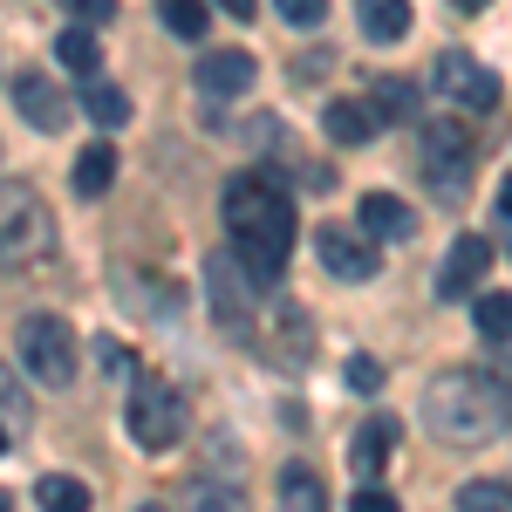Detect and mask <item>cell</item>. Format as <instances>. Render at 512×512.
<instances>
[{
  "instance_id": "cell-1",
  "label": "cell",
  "mask_w": 512,
  "mask_h": 512,
  "mask_svg": "<svg viewBox=\"0 0 512 512\" xmlns=\"http://www.w3.org/2000/svg\"><path fill=\"white\" fill-rule=\"evenodd\" d=\"M424 424H431L437 444L472 451V444H492L512 424V396L492 369H437L424 383Z\"/></svg>"
},
{
  "instance_id": "cell-2",
  "label": "cell",
  "mask_w": 512,
  "mask_h": 512,
  "mask_svg": "<svg viewBox=\"0 0 512 512\" xmlns=\"http://www.w3.org/2000/svg\"><path fill=\"white\" fill-rule=\"evenodd\" d=\"M226 226H233V253L246 260V274L274 287L287 274V253H294V198L267 185L260 171H239L226 185Z\"/></svg>"
},
{
  "instance_id": "cell-3",
  "label": "cell",
  "mask_w": 512,
  "mask_h": 512,
  "mask_svg": "<svg viewBox=\"0 0 512 512\" xmlns=\"http://www.w3.org/2000/svg\"><path fill=\"white\" fill-rule=\"evenodd\" d=\"M123 431H130L137 451H171L185 437V396H178V383L137 376L130 383V403H123Z\"/></svg>"
},
{
  "instance_id": "cell-4",
  "label": "cell",
  "mask_w": 512,
  "mask_h": 512,
  "mask_svg": "<svg viewBox=\"0 0 512 512\" xmlns=\"http://www.w3.org/2000/svg\"><path fill=\"white\" fill-rule=\"evenodd\" d=\"M246 260L239 253H205V301H212V321L226 328V335H253L260 315H267V301H260V274H239Z\"/></svg>"
},
{
  "instance_id": "cell-5",
  "label": "cell",
  "mask_w": 512,
  "mask_h": 512,
  "mask_svg": "<svg viewBox=\"0 0 512 512\" xmlns=\"http://www.w3.org/2000/svg\"><path fill=\"white\" fill-rule=\"evenodd\" d=\"M14 355H21V369L28 376H41V383H69L76 376V328L62 315H21V328H14Z\"/></svg>"
},
{
  "instance_id": "cell-6",
  "label": "cell",
  "mask_w": 512,
  "mask_h": 512,
  "mask_svg": "<svg viewBox=\"0 0 512 512\" xmlns=\"http://www.w3.org/2000/svg\"><path fill=\"white\" fill-rule=\"evenodd\" d=\"M417 158H424V178L437 185L444 205L465 198V178H472V130H465V123H424Z\"/></svg>"
},
{
  "instance_id": "cell-7",
  "label": "cell",
  "mask_w": 512,
  "mask_h": 512,
  "mask_svg": "<svg viewBox=\"0 0 512 512\" xmlns=\"http://www.w3.org/2000/svg\"><path fill=\"white\" fill-rule=\"evenodd\" d=\"M437 89L451 96V103H465V110H499V76L485 69V62H472L465 48H444L437 55Z\"/></svg>"
},
{
  "instance_id": "cell-8",
  "label": "cell",
  "mask_w": 512,
  "mask_h": 512,
  "mask_svg": "<svg viewBox=\"0 0 512 512\" xmlns=\"http://www.w3.org/2000/svg\"><path fill=\"white\" fill-rule=\"evenodd\" d=\"M315 253H321V267H328L335 280H376V267H383L376 239L349 233V226H315Z\"/></svg>"
},
{
  "instance_id": "cell-9",
  "label": "cell",
  "mask_w": 512,
  "mask_h": 512,
  "mask_svg": "<svg viewBox=\"0 0 512 512\" xmlns=\"http://www.w3.org/2000/svg\"><path fill=\"white\" fill-rule=\"evenodd\" d=\"M48 239H55L48 205H41L21 178H7V253H14V260H21V253H48Z\"/></svg>"
},
{
  "instance_id": "cell-10",
  "label": "cell",
  "mask_w": 512,
  "mask_h": 512,
  "mask_svg": "<svg viewBox=\"0 0 512 512\" xmlns=\"http://www.w3.org/2000/svg\"><path fill=\"white\" fill-rule=\"evenodd\" d=\"M260 349H267V362H280V369H308V321H301V308H287V301H267V315H260Z\"/></svg>"
},
{
  "instance_id": "cell-11",
  "label": "cell",
  "mask_w": 512,
  "mask_h": 512,
  "mask_svg": "<svg viewBox=\"0 0 512 512\" xmlns=\"http://www.w3.org/2000/svg\"><path fill=\"white\" fill-rule=\"evenodd\" d=\"M7 96H14V110L28 117V130H62V123H69V96L48 76H35V69H14V76H7Z\"/></svg>"
},
{
  "instance_id": "cell-12",
  "label": "cell",
  "mask_w": 512,
  "mask_h": 512,
  "mask_svg": "<svg viewBox=\"0 0 512 512\" xmlns=\"http://www.w3.org/2000/svg\"><path fill=\"white\" fill-rule=\"evenodd\" d=\"M253 76H260V69H253V55H246V48H205V55H198V69H192V82L212 96V103L246 96V89H253Z\"/></svg>"
},
{
  "instance_id": "cell-13",
  "label": "cell",
  "mask_w": 512,
  "mask_h": 512,
  "mask_svg": "<svg viewBox=\"0 0 512 512\" xmlns=\"http://www.w3.org/2000/svg\"><path fill=\"white\" fill-rule=\"evenodd\" d=\"M390 451H396V417L376 410V417H362V424L349 431V472L362 478V485H376L383 465H390Z\"/></svg>"
},
{
  "instance_id": "cell-14",
  "label": "cell",
  "mask_w": 512,
  "mask_h": 512,
  "mask_svg": "<svg viewBox=\"0 0 512 512\" xmlns=\"http://www.w3.org/2000/svg\"><path fill=\"white\" fill-rule=\"evenodd\" d=\"M485 267H492V239H478V233L451 239V253H444V267H437V294H444V301H465L478 280H485Z\"/></svg>"
},
{
  "instance_id": "cell-15",
  "label": "cell",
  "mask_w": 512,
  "mask_h": 512,
  "mask_svg": "<svg viewBox=\"0 0 512 512\" xmlns=\"http://www.w3.org/2000/svg\"><path fill=\"white\" fill-rule=\"evenodd\" d=\"M355 219H362V233H369V239H417V212H410L396 192H362Z\"/></svg>"
},
{
  "instance_id": "cell-16",
  "label": "cell",
  "mask_w": 512,
  "mask_h": 512,
  "mask_svg": "<svg viewBox=\"0 0 512 512\" xmlns=\"http://www.w3.org/2000/svg\"><path fill=\"white\" fill-rule=\"evenodd\" d=\"M362 103H369L383 123H410L417 110H424V89H417L410 76H369V96H362Z\"/></svg>"
},
{
  "instance_id": "cell-17",
  "label": "cell",
  "mask_w": 512,
  "mask_h": 512,
  "mask_svg": "<svg viewBox=\"0 0 512 512\" xmlns=\"http://www.w3.org/2000/svg\"><path fill=\"white\" fill-rule=\"evenodd\" d=\"M321 130H328V144H369V137L383 130V117H376L369 103H349V96H335V103L321 110Z\"/></svg>"
},
{
  "instance_id": "cell-18",
  "label": "cell",
  "mask_w": 512,
  "mask_h": 512,
  "mask_svg": "<svg viewBox=\"0 0 512 512\" xmlns=\"http://www.w3.org/2000/svg\"><path fill=\"white\" fill-rule=\"evenodd\" d=\"M355 21H362V35L376 41V48H390V41L410 35V0H355Z\"/></svg>"
},
{
  "instance_id": "cell-19",
  "label": "cell",
  "mask_w": 512,
  "mask_h": 512,
  "mask_svg": "<svg viewBox=\"0 0 512 512\" xmlns=\"http://www.w3.org/2000/svg\"><path fill=\"white\" fill-rule=\"evenodd\" d=\"M280 512H328V485L315 465H280Z\"/></svg>"
},
{
  "instance_id": "cell-20",
  "label": "cell",
  "mask_w": 512,
  "mask_h": 512,
  "mask_svg": "<svg viewBox=\"0 0 512 512\" xmlns=\"http://www.w3.org/2000/svg\"><path fill=\"white\" fill-rule=\"evenodd\" d=\"M69 178H76V198H103L117 185V151H110V144H82L76 164H69Z\"/></svg>"
},
{
  "instance_id": "cell-21",
  "label": "cell",
  "mask_w": 512,
  "mask_h": 512,
  "mask_svg": "<svg viewBox=\"0 0 512 512\" xmlns=\"http://www.w3.org/2000/svg\"><path fill=\"white\" fill-rule=\"evenodd\" d=\"M82 110H89V123H96V130H123V123H130V96H123L117 82H82Z\"/></svg>"
},
{
  "instance_id": "cell-22",
  "label": "cell",
  "mask_w": 512,
  "mask_h": 512,
  "mask_svg": "<svg viewBox=\"0 0 512 512\" xmlns=\"http://www.w3.org/2000/svg\"><path fill=\"white\" fill-rule=\"evenodd\" d=\"M35 512H89V485L69 472H48L35 485Z\"/></svg>"
},
{
  "instance_id": "cell-23",
  "label": "cell",
  "mask_w": 512,
  "mask_h": 512,
  "mask_svg": "<svg viewBox=\"0 0 512 512\" xmlns=\"http://www.w3.org/2000/svg\"><path fill=\"white\" fill-rule=\"evenodd\" d=\"M158 21L178 41H205V28H212V0H158Z\"/></svg>"
},
{
  "instance_id": "cell-24",
  "label": "cell",
  "mask_w": 512,
  "mask_h": 512,
  "mask_svg": "<svg viewBox=\"0 0 512 512\" xmlns=\"http://www.w3.org/2000/svg\"><path fill=\"white\" fill-rule=\"evenodd\" d=\"M55 62H62V69H76V76H96L103 48H96L89 28H62V35H55Z\"/></svg>"
},
{
  "instance_id": "cell-25",
  "label": "cell",
  "mask_w": 512,
  "mask_h": 512,
  "mask_svg": "<svg viewBox=\"0 0 512 512\" xmlns=\"http://www.w3.org/2000/svg\"><path fill=\"white\" fill-rule=\"evenodd\" d=\"M472 321H478V335H485V342H512V294H478Z\"/></svg>"
},
{
  "instance_id": "cell-26",
  "label": "cell",
  "mask_w": 512,
  "mask_h": 512,
  "mask_svg": "<svg viewBox=\"0 0 512 512\" xmlns=\"http://www.w3.org/2000/svg\"><path fill=\"white\" fill-rule=\"evenodd\" d=\"M458 512H512V485L506 478H472V485H458Z\"/></svg>"
},
{
  "instance_id": "cell-27",
  "label": "cell",
  "mask_w": 512,
  "mask_h": 512,
  "mask_svg": "<svg viewBox=\"0 0 512 512\" xmlns=\"http://www.w3.org/2000/svg\"><path fill=\"white\" fill-rule=\"evenodd\" d=\"M192 512H246V492L226 478H192Z\"/></svg>"
},
{
  "instance_id": "cell-28",
  "label": "cell",
  "mask_w": 512,
  "mask_h": 512,
  "mask_svg": "<svg viewBox=\"0 0 512 512\" xmlns=\"http://www.w3.org/2000/svg\"><path fill=\"white\" fill-rule=\"evenodd\" d=\"M0 396H7V451H14V444H21V431H28V396H21V369H7Z\"/></svg>"
},
{
  "instance_id": "cell-29",
  "label": "cell",
  "mask_w": 512,
  "mask_h": 512,
  "mask_svg": "<svg viewBox=\"0 0 512 512\" xmlns=\"http://www.w3.org/2000/svg\"><path fill=\"white\" fill-rule=\"evenodd\" d=\"M274 14L287 28H301V35H315L321 21H328V0H274Z\"/></svg>"
},
{
  "instance_id": "cell-30",
  "label": "cell",
  "mask_w": 512,
  "mask_h": 512,
  "mask_svg": "<svg viewBox=\"0 0 512 512\" xmlns=\"http://www.w3.org/2000/svg\"><path fill=\"white\" fill-rule=\"evenodd\" d=\"M349 390H362V396L383 390V362H376V355H355L349 362Z\"/></svg>"
},
{
  "instance_id": "cell-31",
  "label": "cell",
  "mask_w": 512,
  "mask_h": 512,
  "mask_svg": "<svg viewBox=\"0 0 512 512\" xmlns=\"http://www.w3.org/2000/svg\"><path fill=\"white\" fill-rule=\"evenodd\" d=\"M349 512H403V506H396V499H390V492H383V485H362V492H355V506Z\"/></svg>"
},
{
  "instance_id": "cell-32",
  "label": "cell",
  "mask_w": 512,
  "mask_h": 512,
  "mask_svg": "<svg viewBox=\"0 0 512 512\" xmlns=\"http://www.w3.org/2000/svg\"><path fill=\"white\" fill-rule=\"evenodd\" d=\"M246 137H253L260 151H280V117H253V123H246Z\"/></svg>"
},
{
  "instance_id": "cell-33",
  "label": "cell",
  "mask_w": 512,
  "mask_h": 512,
  "mask_svg": "<svg viewBox=\"0 0 512 512\" xmlns=\"http://www.w3.org/2000/svg\"><path fill=\"white\" fill-rule=\"evenodd\" d=\"M69 14H89V21H117V0H69Z\"/></svg>"
},
{
  "instance_id": "cell-34",
  "label": "cell",
  "mask_w": 512,
  "mask_h": 512,
  "mask_svg": "<svg viewBox=\"0 0 512 512\" xmlns=\"http://www.w3.org/2000/svg\"><path fill=\"white\" fill-rule=\"evenodd\" d=\"M321 69H328V55H308V62L294 55V82H321Z\"/></svg>"
},
{
  "instance_id": "cell-35",
  "label": "cell",
  "mask_w": 512,
  "mask_h": 512,
  "mask_svg": "<svg viewBox=\"0 0 512 512\" xmlns=\"http://www.w3.org/2000/svg\"><path fill=\"white\" fill-rule=\"evenodd\" d=\"M485 369H492V376L506 383V396H512V355H485Z\"/></svg>"
},
{
  "instance_id": "cell-36",
  "label": "cell",
  "mask_w": 512,
  "mask_h": 512,
  "mask_svg": "<svg viewBox=\"0 0 512 512\" xmlns=\"http://www.w3.org/2000/svg\"><path fill=\"white\" fill-rule=\"evenodd\" d=\"M219 7H226L233 21H253V0H219Z\"/></svg>"
},
{
  "instance_id": "cell-37",
  "label": "cell",
  "mask_w": 512,
  "mask_h": 512,
  "mask_svg": "<svg viewBox=\"0 0 512 512\" xmlns=\"http://www.w3.org/2000/svg\"><path fill=\"white\" fill-rule=\"evenodd\" d=\"M499 212H506V219H512V171H506V178H499Z\"/></svg>"
},
{
  "instance_id": "cell-38",
  "label": "cell",
  "mask_w": 512,
  "mask_h": 512,
  "mask_svg": "<svg viewBox=\"0 0 512 512\" xmlns=\"http://www.w3.org/2000/svg\"><path fill=\"white\" fill-rule=\"evenodd\" d=\"M451 7H465V14H478V7H492V0H451Z\"/></svg>"
},
{
  "instance_id": "cell-39",
  "label": "cell",
  "mask_w": 512,
  "mask_h": 512,
  "mask_svg": "<svg viewBox=\"0 0 512 512\" xmlns=\"http://www.w3.org/2000/svg\"><path fill=\"white\" fill-rule=\"evenodd\" d=\"M137 512H171V506H137Z\"/></svg>"
},
{
  "instance_id": "cell-40",
  "label": "cell",
  "mask_w": 512,
  "mask_h": 512,
  "mask_svg": "<svg viewBox=\"0 0 512 512\" xmlns=\"http://www.w3.org/2000/svg\"><path fill=\"white\" fill-rule=\"evenodd\" d=\"M506 253H512V246H506Z\"/></svg>"
}]
</instances>
